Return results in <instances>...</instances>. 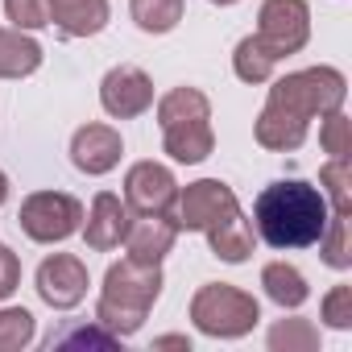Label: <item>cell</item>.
I'll use <instances>...</instances> for the list:
<instances>
[{
	"label": "cell",
	"instance_id": "2",
	"mask_svg": "<svg viewBox=\"0 0 352 352\" xmlns=\"http://www.w3.org/2000/svg\"><path fill=\"white\" fill-rule=\"evenodd\" d=\"M327 220H331V208L323 191L302 179H278L253 199V232L278 253L315 245Z\"/></svg>",
	"mask_w": 352,
	"mask_h": 352
},
{
	"label": "cell",
	"instance_id": "24",
	"mask_svg": "<svg viewBox=\"0 0 352 352\" xmlns=\"http://www.w3.org/2000/svg\"><path fill=\"white\" fill-rule=\"evenodd\" d=\"M38 336V319L25 307H0V352H21Z\"/></svg>",
	"mask_w": 352,
	"mask_h": 352
},
{
	"label": "cell",
	"instance_id": "28",
	"mask_svg": "<svg viewBox=\"0 0 352 352\" xmlns=\"http://www.w3.org/2000/svg\"><path fill=\"white\" fill-rule=\"evenodd\" d=\"M319 319L336 331H348L352 327V286H331L319 302Z\"/></svg>",
	"mask_w": 352,
	"mask_h": 352
},
{
	"label": "cell",
	"instance_id": "30",
	"mask_svg": "<svg viewBox=\"0 0 352 352\" xmlns=\"http://www.w3.org/2000/svg\"><path fill=\"white\" fill-rule=\"evenodd\" d=\"M153 348H187V352H191V340H187V336H157Z\"/></svg>",
	"mask_w": 352,
	"mask_h": 352
},
{
	"label": "cell",
	"instance_id": "21",
	"mask_svg": "<svg viewBox=\"0 0 352 352\" xmlns=\"http://www.w3.org/2000/svg\"><path fill=\"white\" fill-rule=\"evenodd\" d=\"M232 71H236L241 83H270L274 71H278V58L257 42V34H249V38H241L236 50H232Z\"/></svg>",
	"mask_w": 352,
	"mask_h": 352
},
{
	"label": "cell",
	"instance_id": "31",
	"mask_svg": "<svg viewBox=\"0 0 352 352\" xmlns=\"http://www.w3.org/2000/svg\"><path fill=\"white\" fill-rule=\"evenodd\" d=\"M5 199H9V174L0 170V208H5Z\"/></svg>",
	"mask_w": 352,
	"mask_h": 352
},
{
	"label": "cell",
	"instance_id": "27",
	"mask_svg": "<svg viewBox=\"0 0 352 352\" xmlns=\"http://www.w3.org/2000/svg\"><path fill=\"white\" fill-rule=\"evenodd\" d=\"M5 17L13 21V30H46L50 25V0H5Z\"/></svg>",
	"mask_w": 352,
	"mask_h": 352
},
{
	"label": "cell",
	"instance_id": "20",
	"mask_svg": "<svg viewBox=\"0 0 352 352\" xmlns=\"http://www.w3.org/2000/svg\"><path fill=\"white\" fill-rule=\"evenodd\" d=\"M319 191H323L331 216H352V162L348 157H327L323 162Z\"/></svg>",
	"mask_w": 352,
	"mask_h": 352
},
{
	"label": "cell",
	"instance_id": "7",
	"mask_svg": "<svg viewBox=\"0 0 352 352\" xmlns=\"http://www.w3.org/2000/svg\"><path fill=\"white\" fill-rule=\"evenodd\" d=\"M241 208L236 191L220 179H199V183H187L179 187V195H174L170 204V220L179 232H208L212 224H220L224 216H232Z\"/></svg>",
	"mask_w": 352,
	"mask_h": 352
},
{
	"label": "cell",
	"instance_id": "12",
	"mask_svg": "<svg viewBox=\"0 0 352 352\" xmlns=\"http://www.w3.org/2000/svg\"><path fill=\"white\" fill-rule=\"evenodd\" d=\"M120 153H124V137L112 129V124H83L75 129L71 137V166L87 179H100V174H112L120 166Z\"/></svg>",
	"mask_w": 352,
	"mask_h": 352
},
{
	"label": "cell",
	"instance_id": "5",
	"mask_svg": "<svg viewBox=\"0 0 352 352\" xmlns=\"http://www.w3.org/2000/svg\"><path fill=\"white\" fill-rule=\"evenodd\" d=\"M191 323L212 340H241L261 323V302L228 282H208L191 298Z\"/></svg>",
	"mask_w": 352,
	"mask_h": 352
},
{
	"label": "cell",
	"instance_id": "19",
	"mask_svg": "<svg viewBox=\"0 0 352 352\" xmlns=\"http://www.w3.org/2000/svg\"><path fill=\"white\" fill-rule=\"evenodd\" d=\"M183 13H187V0H129L133 25H137L141 34H153V38L179 30Z\"/></svg>",
	"mask_w": 352,
	"mask_h": 352
},
{
	"label": "cell",
	"instance_id": "8",
	"mask_svg": "<svg viewBox=\"0 0 352 352\" xmlns=\"http://www.w3.org/2000/svg\"><path fill=\"white\" fill-rule=\"evenodd\" d=\"M257 42L282 63L311 42V5L307 0H261Z\"/></svg>",
	"mask_w": 352,
	"mask_h": 352
},
{
	"label": "cell",
	"instance_id": "32",
	"mask_svg": "<svg viewBox=\"0 0 352 352\" xmlns=\"http://www.w3.org/2000/svg\"><path fill=\"white\" fill-rule=\"evenodd\" d=\"M212 5H220V9H228V5H236V0H212Z\"/></svg>",
	"mask_w": 352,
	"mask_h": 352
},
{
	"label": "cell",
	"instance_id": "6",
	"mask_svg": "<svg viewBox=\"0 0 352 352\" xmlns=\"http://www.w3.org/2000/svg\"><path fill=\"white\" fill-rule=\"evenodd\" d=\"M17 224L34 245H63L83 228V204L67 191H34L25 195Z\"/></svg>",
	"mask_w": 352,
	"mask_h": 352
},
{
	"label": "cell",
	"instance_id": "11",
	"mask_svg": "<svg viewBox=\"0 0 352 352\" xmlns=\"http://www.w3.org/2000/svg\"><path fill=\"white\" fill-rule=\"evenodd\" d=\"M100 108L112 116V120H133V116H145L153 108V79L133 67V63H120L112 67L104 79H100Z\"/></svg>",
	"mask_w": 352,
	"mask_h": 352
},
{
	"label": "cell",
	"instance_id": "3",
	"mask_svg": "<svg viewBox=\"0 0 352 352\" xmlns=\"http://www.w3.org/2000/svg\"><path fill=\"white\" fill-rule=\"evenodd\" d=\"M166 278L162 265H145V261H112L100 286V302H96V323L104 331H112L116 340H129L145 327L149 307L157 302Z\"/></svg>",
	"mask_w": 352,
	"mask_h": 352
},
{
	"label": "cell",
	"instance_id": "1",
	"mask_svg": "<svg viewBox=\"0 0 352 352\" xmlns=\"http://www.w3.org/2000/svg\"><path fill=\"white\" fill-rule=\"evenodd\" d=\"M344 100H348V79L336 67H307V71L282 75V79H274V87L257 112L253 137L270 153H294L307 141L311 120L344 108Z\"/></svg>",
	"mask_w": 352,
	"mask_h": 352
},
{
	"label": "cell",
	"instance_id": "18",
	"mask_svg": "<svg viewBox=\"0 0 352 352\" xmlns=\"http://www.w3.org/2000/svg\"><path fill=\"white\" fill-rule=\"evenodd\" d=\"M261 286H265V298L278 302L282 311H298V307L311 298V286H307L302 270L290 265V261H270V265L261 270Z\"/></svg>",
	"mask_w": 352,
	"mask_h": 352
},
{
	"label": "cell",
	"instance_id": "10",
	"mask_svg": "<svg viewBox=\"0 0 352 352\" xmlns=\"http://www.w3.org/2000/svg\"><path fill=\"white\" fill-rule=\"evenodd\" d=\"M34 286H38V298H42L46 307L71 311V307H79V302L87 298L91 278H87V265H83L75 253H50V257L38 265Z\"/></svg>",
	"mask_w": 352,
	"mask_h": 352
},
{
	"label": "cell",
	"instance_id": "23",
	"mask_svg": "<svg viewBox=\"0 0 352 352\" xmlns=\"http://www.w3.org/2000/svg\"><path fill=\"white\" fill-rule=\"evenodd\" d=\"M270 348L274 352H315L319 348V327L311 319H278L270 327Z\"/></svg>",
	"mask_w": 352,
	"mask_h": 352
},
{
	"label": "cell",
	"instance_id": "9",
	"mask_svg": "<svg viewBox=\"0 0 352 352\" xmlns=\"http://www.w3.org/2000/svg\"><path fill=\"white\" fill-rule=\"evenodd\" d=\"M174 195H179V179H174V170L145 157V162H133L129 174H124V204L129 212L137 216H166Z\"/></svg>",
	"mask_w": 352,
	"mask_h": 352
},
{
	"label": "cell",
	"instance_id": "17",
	"mask_svg": "<svg viewBox=\"0 0 352 352\" xmlns=\"http://www.w3.org/2000/svg\"><path fill=\"white\" fill-rule=\"evenodd\" d=\"M46 50L34 42L25 30H5L0 25V79H25L42 67Z\"/></svg>",
	"mask_w": 352,
	"mask_h": 352
},
{
	"label": "cell",
	"instance_id": "26",
	"mask_svg": "<svg viewBox=\"0 0 352 352\" xmlns=\"http://www.w3.org/2000/svg\"><path fill=\"white\" fill-rule=\"evenodd\" d=\"M319 145L327 157H348L352 153V120L344 116V108L319 116Z\"/></svg>",
	"mask_w": 352,
	"mask_h": 352
},
{
	"label": "cell",
	"instance_id": "15",
	"mask_svg": "<svg viewBox=\"0 0 352 352\" xmlns=\"http://www.w3.org/2000/svg\"><path fill=\"white\" fill-rule=\"evenodd\" d=\"M112 21L108 0H50V25L63 38H96Z\"/></svg>",
	"mask_w": 352,
	"mask_h": 352
},
{
	"label": "cell",
	"instance_id": "14",
	"mask_svg": "<svg viewBox=\"0 0 352 352\" xmlns=\"http://www.w3.org/2000/svg\"><path fill=\"white\" fill-rule=\"evenodd\" d=\"M179 241V228H174L170 216H133L129 220V232H124V249L133 261H145V265H162L166 253Z\"/></svg>",
	"mask_w": 352,
	"mask_h": 352
},
{
	"label": "cell",
	"instance_id": "25",
	"mask_svg": "<svg viewBox=\"0 0 352 352\" xmlns=\"http://www.w3.org/2000/svg\"><path fill=\"white\" fill-rule=\"evenodd\" d=\"M319 253H323V265L331 270H348L352 265V232H348V216H331L323 236L315 241Z\"/></svg>",
	"mask_w": 352,
	"mask_h": 352
},
{
	"label": "cell",
	"instance_id": "22",
	"mask_svg": "<svg viewBox=\"0 0 352 352\" xmlns=\"http://www.w3.org/2000/svg\"><path fill=\"white\" fill-rule=\"evenodd\" d=\"M120 340L112 336V331H104L96 319L91 323H83V319H67L58 331H50V340H46V348L54 352V348H91V352H104V348H116Z\"/></svg>",
	"mask_w": 352,
	"mask_h": 352
},
{
	"label": "cell",
	"instance_id": "29",
	"mask_svg": "<svg viewBox=\"0 0 352 352\" xmlns=\"http://www.w3.org/2000/svg\"><path fill=\"white\" fill-rule=\"evenodd\" d=\"M17 286H21V257L9 245H0V302H5Z\"/></svg>",
	"mask_w": 352,
	"mask_h": 352
},
{
	"label": "cell",
	"instance_id": "13",
	"mask_svg": "<svg viewBox=\"0 0 352 352\" xmlns=\"http://www.w3.org/2000/svg\"><path fill=\"white\" fill-rule=\"evenodd\" d=\"M129 220H133L129 204L120 195H112V191H100L91 199V208L83 212V228L79 232H83V241H87L91 253H108V249H120L124 245Z\"/></svg>",
	"mask_w": 352,
	"mask_h": 352
},
{
	"label": "cell",
	"instance_id": "16",
	"mask_svg": "<svg viewBox=\"0 0 352 352\" xmlns=\"http://www.w3.org/2000/svg\"><path fill=\"white\" fill-rule=\"evenodd\" d=\"M208 245H212V253L220 257V261H228V265H245L249 257H253V249H257V232H253V220L236 208L232 216H224L220 224H212L208 232Z\"/></svg>",
	"mask_w": 352,
	"mask_h": 352
},
{
	"label": "cell",
	"instance_id": "4",
	"mask_svg": "<svg viewBox=\"0 0 352 352\" xmlns=\"http://www.w3.org/2000/svg\"><path fill=\"white\" fill-rule=\"evenodd\" d=\"M157 129H162V149L179 166H199L216 149L212 133V100L199 87H174L157 100Z\"/></svg>",
	"mask_w": 352,
	"mask_h": 352
}]
</instances>
